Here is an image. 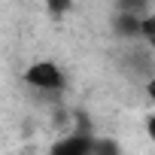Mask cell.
Returning a JSON list of instances; mask_svg holds the SVG:
<instances>
[{
    "mask_svg": "<svg viewBox=\"0 0 155 155\" xmlns=\"http://www.w3.org/2000/svg\"><path fill=\"white\" fill-rule=\"evenodd\" d=\"M25 82L43 94H58L64 88V73L55 61H34L25 70Z\"/></svg>",
    "mask_w": 155,
    "mask_h": 155,
    "instance_id": "cell-1",
    "label": "cell"
},
{
    "mask_svg": "<svg viewBox=\"0 0 155 155\" xmlns=\"http://www.w3.org/2000/svg\"><path fill=\"white\" fill-rule=\"evenodd\" d=\"M140 21L143 15H131V12H119L113 18V28L122 40H140Z\"/></svg>",
    "mask_w": 155,
    "mask_h": 155,
    "instance_id": "cell-2",
    "label": "cell"
},
{
    "mask_svg": "<svg viewBox=\"0 0 155 155\" xmlns=\"http://www.w3.org/2000/svg\"><path fill=\"white\" fill-rule=\"evenodd\" d=\"M52 155H94V143L85 137H67Z\"/></svg>",
    "mask_w": 155,
    "mask_h": 155,
    "instance_id": "cell-3",
    "label": "cell"
},
{
    "mask_svg": "<svg viewBox=\"0 0 155 155\" xmlns=\"http://www.w3.org/2000/svg\"><path fill=\"white\" fill-rule=\"evenodd\" d=\"M140 40H146V46L155 52V15H143V21H140Z\"/></svg>",
    "mask_w": 155,
    "mask_h": 155,
    "instance_id": "cell-4",
    "label": "cell"
},
{
    "mask_svg": "<svg viewBox=\"0 0 155 155\" xmlns=\"http://www.w3.org/2000/svg\"><path fill=\"white\" fill-rule=\"evenodd\" d=\"M146 6L149 0H119V12H131V15H149Z\"/></svg>",
    "mask_w": 155,
    "mask_h": 155,
    "instance_id": "cell-5",
    "label": "cell"
},
{
    "mask_svg": "<svg viewBox=\"0 0 155 155\" xmlns=\"http://www.w3.org/2000/svg\"><path fill=\"white\" fill-rule=\"evenodd\" d=\"M70 6H73L70 0H46V9H49L52 15H67Z\"/></svg>",
    "mask_w": 155,
    "mask_h": 155,
    "instance_id": "cell-6",
    "label": "cell"
},
{
    "mask_svg": "<svg viewBox=\"0 0 155 155\" xmlns=\"http://www.w3.org/2000/svg\"><path fill=\"white\" fill-rule=\"evenodd\" d=\"M94 155H122V152H119V146H116V143L101 140V143H94Z\"/></svg>",
    "mask_w": 155,
    "mask_h": 155,
    "instance_id": "cell-7",
    "label": "cell"
},
{
    "mask_svg": "<svg viewBox=\"0 0 155 155\" xmlns=\"http://www.w3.org/2000/svg\"><path fill=\"white\" fill-rule=\"evenodd\" d=\"M146 134H149V140H155V113L146 116Z\"/></svg>",
    "mask_w": 155,
    "mask_h": 155,
    "instance_id": "cell-8",
    "label": "cell"
},
{
    "mask_svg": "<svg viewBox=\"0 0 155 155\" xmlns=\"http://www.w3.org/2000/svg\"><path fill=\"white\" fill-rule=\"evenodd\" d=\"M146 94H149V101H152V107H155V76L146 82Z\"/></svg>",
    "mask_w": 155,
    "mask_h": 155,
    "instance_id": "cell-9",
    "label": "cell"
}]
</instances>
